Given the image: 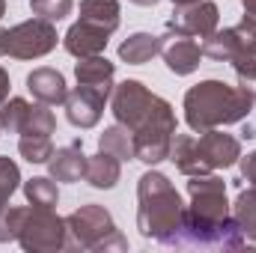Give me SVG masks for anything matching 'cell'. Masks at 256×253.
<instances>
[{"label": "cell", "mask_w": 256, "mask_h": 253, "mask_svg": "<svg viewBox=\"0 0 256 253\" xmlns=\"http://www.w3.org/2000/svg\"><path fill=\"white\" fill-rule=\"evenodd\" d=\"M110 110L116 122L131 131L137 161L161 164L170 158L176 137V114L161 96L149 92L140 80H126L114 90Z\"/></svg>", "instance_id": "6da1fadb"}, {"label": "cell", "mask_w": 256, "mask_h": 253, "mask_svg": "<svg viewBox=\"0 0 256 253\" xmlns=\"http://www.w3.org/2000/svg\"><path fill=\"white\" fill-rule=\"evenodd\" d=\"M137 196H140V208H137V226L146 238H155L167 248H173L176 236L182 232L185 224V208L179 190L173 188V182L155 170L140 176L137 185Z\"/></svg>", "instance_id": "7a4b0ae2"}, {"label": "cell", "mask_w": 256, "mask_h": 253, "mask_svg": "<svg viewBox=\"0 0 256 253\" xmlns=\"http://www.w3.org/2000/svg\"><path fill=\"white\" fill-rule=\"evenodd\" d=\"M250 108H254V98L244 90L230 86L224 80H202L191 86L185 96V120L196 134L242 122L250 116Z\"/></svg>", "instance_id": "3957f363"}, {"label": "cell", "mask_w": 256, "mask_h": 253, "mask_svg": "<svg viewBox=\"0 0 256 253\" xmlns=\"http://www.w3.org/2000/svg\"><path fill=\"white\" fill-rule=\"evenodd\" d=\"M114 218L102 206H84L66 218V250H126Z\"/></svg>", "instance_id": "277c9868"}, {"label": "cell", "mask_w": 256, "mask_h": 253, "mask_svg": "<svg viewBox=\"0 0 256 253\" xmlns=\"http://www.w3.org/2000/svg\"><path fill=\"white\" fill-rule=\"evenodd\" d=\"M57 27L45 18H33L24 24H15L12 30H3V57L12 60H36L57 48Z\"/></svg>", "instance_id": "5b68a950"}, {"label": "cell", "mask_w": 256, "mask_h": 253, "mask_svg": "<svg viewBox=\"0 0 256 253\" xmlns=\"http://www.w3.org/2000/svg\"><path fill=\"white\" fill-rule=\"evenodd\" d=\"M18 244L24 250H33V253L63 250L66 248V220L54 214V208H42V206L24 208Z\"/></svg>", "instance_id": "8992f818"}, {"label": "cell", "mask_w": 256, "mask_h": 253, "mask_svg": "<svg viewBox=\"0 0 256 253\" xmlns=\"http://www.w3.org/2000/svg\"><path fill=\"white\" fill-rule=\"evenodd\" d=\"M188 194H191V212L200 220H226L230 218V202H226V185L218 176H191L188 182Z\"/></svg>", "instance_id": "52a82bcc"}, {"label": "cell", "mask_w": 256, "mask_h": 253, "mask_svg": "<svg viewBox=\"0 0 256 253\" xmlns=\"http://www.w3.org/2000/svg\"><path fill=\"white\" fill-rule=\"evenodd\" d=\"M218 6L212 0H200V3H191V6H176L167 30H176V33H185V36H194V39H206L218 30Z\"/></svg>", "instance_id": "ba28073f"}, {"label": "cell", "mask_w": 256, "mask_h": 253, "mask_svg": "<svg viewBox=\"0 0 256 253\" xmlns=\"http://www.w3.org/2000/svg\"><path fill=\"white\" fill-rule=\"evenodd\" d=\"M108 98H110V92L96 90V86H80V84H78V90L68 92V98H66V120L74 128L98 126Z\"/></svg>", "instance_id": "9c48e42d"}, {"label": "cell", "mask_w": 256, "mask_h": 253, "mask_svg": "<svg viewBox=\"0 0 256 253\" xmlns=\"http://www.w3.org/2000/svg\"><path fill=\"white\" fill-rule=\"evenodd\" d=\"M196 149H200V161H202V167L208 173L212 170H226V167H232L242 158V143L232 134H224L218 128L206 131L196 140Z\"/></svg>", "instance_id": "30bf717a"}, {"label": "cell", "mask_w": 256, "mask_h": 253, "mask_svg": "<svg viewBox=\"0 0 256 253\" xmlns=\"http://www.w3.org/2000/svg\"><path fill=\"white\" fill-rule=\"evenodd\" d=\"M161 57H164V63L173 74H191V72L200 68L202 48L194 42V36L167 30V36H161Z\"/></svg>", "instance_id": "8fae6325"}, {"label": "cell", "mask_w": 256, "mask_h": 253, "mask_svg": "<svg viewBox=\"0 0 256 253\" xmlns=\"http://www.w3.org/2000/svg\"><path fill=\"white\" fill-rule=\"evenodd\" d=\"M248 45H256V33H250L244 24L238 27H230V30H214L212 36L202 39V57H212L218 63H230L242 48Z\"/></svg>", "instance_id": "7c38bea8"}, {"label": "cell", "mask_w": 256, "mask_h": 253, "mask_svg": "<svg viewBox=\"0 0 256 253\" xmlns=\"http://www.w3.org/2000/svg\"><path fill=\"white\" fill-rule=\"evenodd\" d=\"M108 36H110V33L102 30V27H96V24H90V21H78V24H72V30L66 33L63 45L72 57L84 60V57L102 54V51L108 48Z\"/></svg>", "instance_id": "4fadbf2b"}, {"label": "cell", "mask_w": 256, "mask_h": 253, "mask_svg": "<svg viewBox=\"0 0 256 253\" xmlns=\"http://www.w3.org/2000/svg\"><path fill=\"white\" fill-rule=\"evenodd\" d=\"M27 90L33 92V98L39 104H66L68 98V86H66V78L57 68H36L27 74Z\"/></svg>", "instance_id": "5bb4252c"}, {"label": "cell", "mask_w": 256, "mask_h": 253, "mask_svg": "<svg viewBox=\"0 0 256 253\" xmlns=\"http://www.w3.org/2000/svg\"><path fill=\"white\" fill-rule=\"evenodd\" d=\"M51 167V179L54 182H80L86 176V155L80 149V143H72L66 149H57L48 161Z\"/></svg>", "instance_id": "9a60e30c"}, {"label": "cell", "mask_w": 256, "mask_h": 253, "mask_svg": "<svg viewBox=\"0 0 256 253\" xmlns=\"http://www.w3.org/2000/svg\"><path fill=\"white\" fill-rule=\"evenodd\" d=\"M114 74H116L114 63L102 54L84 57L74 68V78H78L80 86H96V90H104V92H114Z\"/></svg>", "instance_id": "2e32d148"}, {"label": "cell", "mask_w": 256, "mask_h": 253, "mask_svg": "<svg viewBox=\"0 0 256 253\" xmlns=\"http://www.w3.org/2000/svg\"><path fill=\"white\" fill-rule=\"evenodd\" d=\"M120 176H122V167H120V158H114V155H108V152H98V155H92V158H86V182L92 185V188H116V182H120Z\"/></svg>", "instance_id": "e0dca14e"}, {"label": "cell", "mask_w": 256, "mask_h": 253, "mask_svg": "<svg viewBox=\"0 0 256 253\" xmlns=\"http://www.w3.org/2000/svg\"><path fill=\"white\" fill-rule=\"evenodd\" d=\"M170 161H173V164L179 167V173H185L188 179H191V176H206V173H208V170L202 167V161H200L196 137H191V134H179V137H173Z\"/></svg>", "instance_id": "ac0fdd59"}, {"label": "cell", "mask_w": 256, "mask_h": 253, "mask_svg": "<svg viewBox=\"0 0 256 253\" xmlns=\"http://www.w3.org/2000/svg\"><path fill=\"white\" fill-rule=\"evenodd\" d=\"M155 54H161V36H152V33H134L120 45V57L128 66L149 63Z\"/></svg>", "instance_id": "d6986e66"}, {"label": "cell", "mask_w": 256, "mask_h": 253, "mask_svg": "<svg viewBox=\"0 0 256 253\" xmlns=\"http://www.w3.org/2000/svg\"><path fill=\"white\" fill-rule=\"evenodd\" d=\"M80 21H90L114 33L120 27V3L116 0H80Z\"/></svg>", "instance_id": "ffe728a7"}, {"label": "cell", "mask_w": 256, "mask_h": 253, "mask_svg": "<svg viewBox=\"0 0 256 253\" xmlns=\"http://www.w3.org/2000/svg\"><path fill=\"white\" fill-rule=\"evenodd\" d=\"M98 149L114 155V158H120V161H131L134 158V137H131V131L126 126H114L102 134Z\"/></svg>", "instance_id": "44dd1931"}, {"label": "cell", "mask_w": 256, "mask_h": 253, "mask_svg": "<svg viewBox=\"0 0 256 253\" xmlns=\"http://www.w3.org/2000/svg\"><path fill=\"white\" fill-rule=\"evenodd\" d=\"M230 63H232L236 74H238V90H244V92L256 102V45L242 48Z\"/></svg>", "instance_id": "7402d4cb"}, {"label": "cell", "mask_w": 256, "mask_h": 253, "mask_svg": "<svg viewBox=\"0 0 256 253\" xmlns=\"http://www.w3.org/2000/svg\"><path fill=\"white\" fill-rule=\"evenodd\" d=\"M232 218L238 224V230L244 232L248 242H256V190H242L236 206H232Z\"/></svg>", "instance_id": "603a6c76"}, {"label": "cell", "mask_w": 256, "mask_h": 253, "mask_svg": "<svg viewBox=\"0 0 256 253\" xmlns=\"http://www.w3.org/2000/svg\"><path fill=\"white\" fill-rule=\"evenodd\" d=\"M18 152L30 161V164H48L54 155V143L51 137H39V134H24L18 140Z\"/></svg>", "instance_id": "cb8c5ba5"}, {"label": "cell", "mask_w": 256, "mask_h": 253, "mask_svg": "<svg viewBox=\"0 0 256 253\" xmlns=\"http://www.w3.org/2000/svg\"><path fill=\"white\" fill-rule=\"evenodd\" d=\"M24 194L33 206H42V208H54L60 202V190L54 179H30L24 185Z\"/></svg>", "instance_id": "d4e9b609"}, {"label": "cell", "mask_w": 256, "mask_h": 253, "mask_svg": "<svg viewBox=\"0 0 256 253\" xmlns=\"http://www.w3.org/2000/svg\"><path fill=\"white\" fill-rule=\"evenodd\" d=\"M30 108H33V104L24 102V98H9V102H3V110H0V126H3V131L21 134V126H24Z\"/></svg>", "instance_id": "484cf974"}, {"label": "cell", "mask_w": 256, "mask_h": 253, "mask_svg": "<svg viewBox=\"0 0 256 253\" xmlns=\"http://www.w3.org/2000/svg\"><path fill=\"white\" fill-rule=\"evenodd\" d=\"M21 182V170L12 158H0V214L6 212V202L12 200V194L18 190Z\"/></svg>", "instance_id": "4316f807"}, {"label": "cell", "mask_w": 256, "mask_h": 253, "mask_svg": "<svg viewBox=\"0 0 256 253\" xmlns=\"http://www.w3.org/2000/svg\"><path fill=\"white\" fill-rule=\"evenodd\" d=\"M30 9H33V15L54 24V21H63V18L72 15L74 0H30Z\"/></svg>", "instance_id": "83f0119b"}, {"label": "cell", "mask_w": 256, "mask_h": 253, "mask_svg": "<svg viewBox=\"0 0 256 253\" xmlns=\"http://www.w3.org/2000/svg\"><path fill=\"white\" fill-rule=\"evenodd\" d=\"M242 179L256 190V152H250L248 158H242Z\"/></svg>", "instance_id": "f1b7e54d"}, {"label": "cell", "mask_w": 256, "mask_h": 253, "mask_svg": "<svg viewBox=\"0 0 256 253\" xmlns=\"http://www.w3.org/2000/svg\"><path fill=\"white\" fill-rule=\"evenodd\" d=\"M242 6H244V27L250 30V33H256V0H242Z\"/></svg>", "instance_id": "f546056e"}, {"label": "cell", "mask_w": 256, "mask_h": 253, "mask_svg": "<svg viewBox=\"0 0 256 253\" xmlns=\"http://www.w3.org/2000/svg\"><path fill=\"white\" fill-rule=\"evenodd\" d=\"M9 86H12V84H9V74H6V68L0 66V104L9 98Z\"/></svg>", "instance_id": "4dcf8cb0"}, {"label": "cell", "mask_w": 256, "mask_h": 253, "mask_svg": "<svg viewBox=\"0 0 256 253\" xmlns=\"http://www.w3.org/2000/svg\"><path fill=\"white\" fill-rule=\"evenodd\" d=\"M131 3H137V6H158L161 0H131Z\"/></svg>", "instance_id": "1f68e13d"}, {"label": "cell", "mask_w": 256, "mask_h": 253, "mask_svg": "<svg viewBox=\"0 0 256 253\" xmlns=\"http://www.w3.org/2000/svg\"><path fill=\"white\" fill-rule=\"evenodd\" d=\"M176 6H191V3H200V0H173Z\"/></svg>", "instance_id": "d6a6232c"}, {"label": "cell", "mask_w": 256, "mask_h": 253, "mask_svg": "<svg viewBox=\"0 0 256 253\" xmlns=\"http://www.w3.org/2000/svg\"><path fill=\"white\" fill-rule=\"evenodd\" d=\"M6 15V0H0V18Z\"/></svg>", "instance_id": "836d02e7"}, {"label": "cell", "mask_w": 256, "mask_h": 253, "mask_svg": "<svg viewBox=\"0 0 256 253\" xmlns=\"http://www.w3.org/2000/svg\"><path fill=\"white\" fill-rule=\"evenodd\" d=\"M0 57H3V30H0Z\"/></svg>", "instance_id": "e575fe53"}, {"label": "cell", "mask_w": 256, "mask_h": 253, "mask_svg": "<svg viewBox=\"0 0 256 253\" xmlns=\"http://www.w3.org/2000/svg\"><path fill=\"white\" fill-rule=\"evenodd\" d=\"M0 131H3V126H0Z\"/></svg>", "instance_id": "d590c367"}]
</instances>
